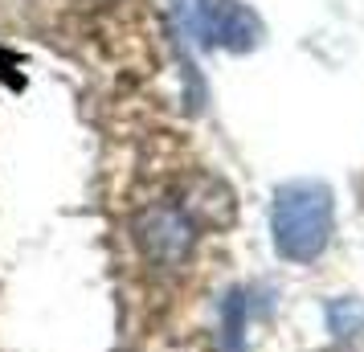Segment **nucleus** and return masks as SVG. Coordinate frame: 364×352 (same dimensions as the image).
Returning a JSON list of instances; mask_svg holds the SVG:
<instances>
[{
	"label": "nucleus",
	"instance_id": "f257e3e1",
	"mask_svg": "<svg viewBox=\"0 0 364 352\" xmlns=\"http://www.w3.org/2000/svg\"><path fill=\"white\" fill-rule=\"evenodd\" d=\"M197 13V29L225 50H254L262 41V21L246 0H184Z\"/></svg>",
	"mask_w": 364,
	"mask_h": 352
}]
</instances>
